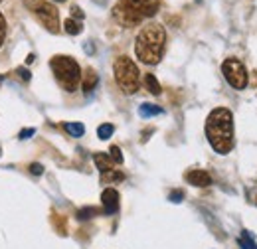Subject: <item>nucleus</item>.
I'll return each instance as SVG.
<instances>
[{"mask_svg":"<svg viewBox=\"0 0 257 249\" xmlns=\"http://www.w3.org/2000/svg\"><path fill=\"white\" fill-rule=\"evenodd\" d=\"M206 139L218 155H227L233 149V115L229 109L218 107L206 119Z\"/></svg>","mask_w":257,"mask_h":249,"instance_id":"nucleus-1","label":"nucleus"},{"mask_svg":"<svg viewBox=\"0 0 257 249\" xmlns=\"http://www.w3.org/2000/svg\"><path fill=\"white\" fill-rule=\"evenodd\" d=\"M166 48V30L161 24H147L143 26L135 40V54L143 63L155 65L162 60Z\"/></svg>","mask_w":257,"mask_h":249,"instance_id":"nucleus-2","label":"nucleus"},{"mask_svg":"<svg viewBox=\"0 0 257 249\" xmlns=\"http://www.w3.org/2000/svg\"><path fill=\"white\" fill-rule=\"evenodd\" d=\"M161 8L159 0H119L113 6V18L125 26L133 28L139 26L143 20L153 18Z\"/></svg>","mask_w":257,"mask_h":249,"instance_id":"nucleus-3","label":"nucleus"},{"mask_svg":"<svg viewBox=\"0 0 257 249\" xmlns=\"http://www.w3.org/2000/svg\"><path fill=\"white\" fill-rule=\"evenodd\" d=\"M50 67H52L58 83L64 87L65 91L71 93V91L77 89V85L81 81V67L73 58H69V56H54L52 62H50Z\"/></svg>","mask_w":257,"mask_h":249,"instance_id":"nucleus-4","label":"nucleus"},{"mask_svg":"<svg viewBox=\"0 0 257 249\" xmlns=\"http://www.w3.org/2000/svg\"><path fill=\"white\" fill-rule=\"evenodd\" d=\"M113 73H115V81L121 87V91H125L127 95H133L139 91L141 85V73L137 63L133 62L127 56L117 58L113 63Z\"/></svg>","mask_w":257,"mask_h":249,"instance_id":"nucleus-5","label":"nucleus"},{"mask_svg":"<svg viewBox=\"0 0 257 249\" xmlns=\"http://www.w3.org/2000/svg\"><path fill=\"white\" fill-rule=\"evenodd\" d=\"M28 8L34 10L36 18L42 22V26L48 32H56L60 30V12L54 4L46 2V0H30L28 2Z\"/></svg>","mask_w":257,"mask_h":249,"instance_id":"nucleus-6","label":"nucleus"},{"mask_svg":"<svg viewBox=\"0 0 257 249\" xmlns=\"http://www.w3.org/2000/svg\"><path fill=\"white\" fill-rule=\"evenodd\" d=\"M222 73H224L225 81L233 87V89H245L247 87V69L245 65L235 60V58H227L224 63H222Z\"/></svg>","mask_w":257,"mask_h":249,"instance_id":"nucleus-7","label":"nucleus"},{"mask_svg":"<svg viewBox=\"0 0 257 249\" xmlns=\"http://www.w3.org/2000/svg\"><path fill=\"white\" fill-rule=\"evenodd\" d=\"M101 204H103V212L105 214H117L119 210V192L115 188H105L101 194Z\"/></svg>","mask_w":257,"mask_h":249,"instance_id":"nucleus-8","label":"nucleus"},{"mask_svg":"<svg viewBox=\"0 0 257 249\" xmlns=\"http://www.w3.org/2000/svg\"><path fill=\"white\" fill-rule=\"evenodd\" d=\"M184 178H186V182L190 184V186H196V188H206V186H212V176L206 172V170H188L186 174H184Z\"/></svg>","mask_w":257,"mask_h":249,"instance_id":"nucleus-9","label":"nucleus"},{"mask_svg":"<svg viewBox=\"0 0 257 249\" xmlns=\"http://www.w3.org/2000/svg\"><path fill=\"white\" fill-rule=\"evenodd\" d=\"M97 83H99V75H97V71L93 69V67H87L85 73H83V83H81L83 93H91V91L97 87Z\"/></svg>","mask_w":257,"mask_h":249,"instance_id":"nucleus-10","label":"nucleus"},{"mask_svg":"<svg viewBox=\"0 0 257 249\" xmlns=\"http://www.w3.org/2000/svg\"><path fill=\"white\" fill-rule=\"evenodd\" d=\"M93 162H95L97 170L103 174V172H107V170H113V158L109 155H105V153H95L93 155Z\"/></svg>","mask_w":257,"mask_h":249,"instance_id":"nucleus-11","label":"nucleus"},{"mask_svg":"<svg viewBox=\"0 0 257 249\" xmlns=\"http://www.w3.org/2000/svg\"><path fill=\"white\" fill-rule=\"evenodd\" d=\"M162 113H164V109L159 107V105H153V103H143L139 107V115L143 119H151V117H157V115H162Z\"/></svg>","mask_w":257,"mask_h":249,"instance_id":"nucleus-12","label":"nucleus"},{"mask_svg":"<svg viewBox=\"0 0 257 249\" xmlns=\"http://www.w3.org/2000/svg\"><path fill=\"white\" fill-rule=\"evenodd\" d=\"M125 180V174L119 172V170H107L101 174V182L103 184H115V182H123Z\"/></svg>","mask_w":257,"mask_h":249,"instance_id":"nucleus-13","label":"nucleus"},{"mask_svg":"<svg viewBox=\"0 0 257 249\" xmlns=\"http://www.w3.org/2000/svg\"><path fill=\"white\" fill-rule=\"evenodd\" d=\"M145 87H147V89H149L153 95H161L162 93L161 83H159V79H157L153 73H147V75H145Z\"/></svg>","mask_w":257,"mask_h":249,"instance_id":"nucleus-14","label":"nucleus"},{"mask_svg":"<svg viewBox=\"0 0 257 249\" xmlns=\"http://www.w3.org/2000/svg\"><path fill=\"white\" fill-rule=\"evenodd\" d=\"M64 28H65V32L69 34V36H77V34H81V22L79 20H73V18H67L64 22Z\"/></svg>","mask_w":257,"mask_h":249,"instance_id":"nucleus-15","label":"nucleus"},{"mask_svg":"<svg viewBox=\"0 0 257 249\" xmlns=\"http://www.w3.org/2000/svg\"><path fill=\"white\" fill-rule=\"evenodd\" d=\"M241 249H257V243L253 241V235H249V231H241V237L237 239Z\"/></svg>","mask_w":257,"mask_h":249,"instance_id":"nucleus-16","label":"nucleus"},{"mask_svg":"<svg viewBox=\"0 0 257 249\" xmlns=\"http://www.w3.org/2000/svg\"><path fill=\"white\" fill-rule=\"evenodd\" d=\"M113 133H115V127H113L111 123L101 125V127L97 129V137H99L101 141H107V139H111V137H113Z\"/></svg>","mask_w":257,"mask_h":249,"instance_id":"nucleus-17","label":"nucleus"},{"mask_svg":"<svg viewBox=\"0 0 257 249\" xmlns=\"http://www.w3.org/2000/svg\"><path fill=\"white\" fill-rule=\"evenodd\" d=\"M64 129L71 135V137H81L85 133V127L81 123H65Z\"/></svg>","mask_w":257,"mask_h":249,"instance_id":"nucleus-18","label":"nucleus"},{"mask_svg":"<svg viewBox=\"0 0 257 249\" xmlns=\"http://www.w3.org/2000/svg\"><path fill=\"white\" fill-rule=\"evenodd\" d=\"M109 153H111L109 156L113 158V162H115V164H121V162H123V155H121V149H119V147H115V145H113Z\"/></svg>","mask_w":257,"mask_h":249,"instance_id":"nucleus-19","label":"nucleus"},{"mask_svg":"<svg viewBox=\"0 0 257 249\" xmlns=\"http://www.w3.org/2000/svg\"><path fill=\"white\" fill-rule=\"evenodd\" d=\"M95 214H97L95 208H83V210H79V212H77V218H79V219H89L91 216H95Z\"/></svg>","mask_w":257,"mask_h":249,"instance_id":"nucleus-20","label":"nucleus"},{"mask_svg":"<svg viewBox=\"0 0 257 249\" xmlns=\"http://www.w3.org/2000/svg\"><path fill=\"white\" fill-rule=\"evenodd\" d=\"M182 198H184V192H182V190H172V192H170V196H168V200H170V202H174V204L182 202Z\"/></svg>","mask_w":257,"mask_h":249,"instance_id":"nucleus-21","label":"nucleus"},{"mask_svg":"<svg viewBox=\"0 0 257 249\" xmlns=\"http://www.w3.org/2000/svg\"><path fill=\"white\" fill-rule=\"evenodd\" d=\"M4 38H6V20H4V16L0 12V46L4 44Z\"/></svg>","mask_w":257,"mask_h":249,"instance_id":"nucleus-22","label":"nucleus"},{"mask_svg":"<svg viewBox=\"0 0 257 249\" xmlns=\"http://www.w3.org/2000/svg\"><path fill=\"white\" fill-rule=\"evenodd\" d=\"M71 16H73V18H77V20H79V22H81V20H83V16H85V14H83V12H81V8H79V6H75V4H73V6H71Z\"/></svg>","mask_w":257,"mask_h":249,"instance_id":"nucleus-23","label":"nucleus"},{"mask_svg":"<svg viewBox=\"0 0 257 249\" xmlns=\"http://www.w3.org/2000/svg\"><path fill=\"white\" fill-rule=\"evenodd\" d=\"M16 75H18L20 79H24V81H30V71L24 69V67H18V69H16Z\"/></svg>","mask_w":257,"mask_h":249,"instance_id":"nucleus-24","label":"nucleus"},{"mask_svg":"<svg viewBox=\"0 0 257 249\" xmlns=\"http://www.w3.org/2000/svg\"><path fill=\"white\" fill-rule=\"evenodd\" d=\"M30 172H32L34 176H40V174L44 172V166H42V164H36V162H34V164H30Z\"/></svg>","mask_w":257,"mask_h":249,"instance_id":"nucleus-25","label":"nucleus"},{"mask_svg":"<svg viewBox=\"0 0 257 249\" xmlns=\"http://www.w3.org/2000/svg\"><path fill=\"white\" fill-rule=\"evenodd\" d=\"M34 133H36V129H24V131H20V139H30L34 137Z\"/></svg>","mask_w":257,"mask_h":249,"instance_id":"nucleus-26","label":"nucleus"},{"mask_svg":"<svg viewBox=\"0 0 257 249\" xmlns=\"http://www.w3.org/2000/svg\"><path fill=\"white\" fill-rule=\"evenodd\" d=\"M34 62V54H30L28 58H26V63H32Z\"/></svg>","mask_w":257,"mask_h":249,"instance_id":"nucleus-27","label":"nucleus"},{"mask_svg":"<svg viewBox=\"0 0 257 249\" xmlns=\"http://www.w3.org/2000/svg\"><path fill=\"white\" fill-rule=\"evenodd\" d=\"M253 83H255V85H257V71H255V73H253Z\"/></svg>","mask_w":257,"mask_h":249,"instance_id":"nucleus-28","label":"nucleus"},{"mask_svg":"<svg viewBox=\"0 0 257 249\" xmlns=\"http://www.w3.org/2000/svg\"><path fill=\"white\" fill-rule=\"evenodd\" d=\"M56 2H65V0H56Z\"/></svg>","mask_w":257,"mask_h":249,"instance_id":"nucleus-29","label":"nucleus"},{"mask_svg":"<svg viewBox=\"0 0 257 249\" xmlns=\"http://www.w3.org/2000/svg\"><path fill=\"white\" fill-rule=\"evenodd\" d=\"M0 83H2V77H0Z\"/></svg>","mask_w":257,"mask_h":249,"instance_id":"nucleus-30","label":"nucleus"},{"mask_svg":"<svg viewBox=\"0 0 257 249\" xmlns=\"http://www.w3.org/2000/svg\"><path fill=\"white\" fill-rule=\"evenodd\" d=\"M0 2H2V0H0Z\"/></svg>","mask_w":257,"mask_h":249,"instance_id":"nucleus-31","label":"nucleus"}]
</instances>
